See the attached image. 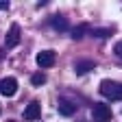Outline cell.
Masks as SVG:
<instances>
[{
    "mask_svg": "<svg viewBox=\"0 0 122 122\" xmlns=\"http://www.w3.org/2000/svg\"><path fill=\"white\" fill-rule=\"evenodd\" d=\"M100 92H102V96H107L109 100H122V85L120 83L102 81L100 83Z\"/></svg>",
    "mask_w": 122,
    "mask_h": 122,
    "instance_id": "1",
    "label": "cell"
},
{
    "mask_svg": "<svg viewBox=\"0 0 122 122\" xmlns=\"http://www.w3.org/2000/svg\"><path fill=\"white\" fill-rule=\"evenodd\" d=\"M35 61H37V66H39L41 70H46V68L55 66V61H57V55H55L52 50H41V52H37Z\"/></svg>",
    "mask_w": 122,
    "mask_h": 122,
    "instance_id": "2",
    "label": "cell"
},
{
    "mask_svg": "<svg viewBox=\"0 0 122 122\" xmlns=\"http://www.w3.org/2000/svg\"><path fill=\"white\" fill-rule=\"evenodd\" d=\"M15 92H18V81L13 76H7V79L0 81V94L2 96H13Z\"/></svg>",
    "mask_w": 122,
    "mask_h": 122,
    "instance_id": "3",
    "label": "cell"
},
{
    "mask_svg": "<svg viewBox=\"0 0 122 122\" xmlns=\"http://www.w3.org/2000/svg\"><path fill=\"white\" fill-rule=\"evenodd\" d=\"M92 113H94V120H96V122H109V120H111V109H109V105H96Z\"/></svg>",
    "mask_w": 122,
    "mask_h": 122,
    "instance_id": "4",
    "label": "cell"
},
{
    "mask_svg": "<svg viewBox=\"0 0 122 122\" xmlns=\"http://www.w3.org/2000/svg\"><path fill=\"white\" fill-rule=\"evenodd\" d=\"M39 116H41V105H39L37 100L28 102V107L24 109V118H26V120H39Z\"/></svg>",
    "mask_w": 122,
    "mask_h": 122,
    "instance_id": "5",
    "label": "cell"
},
{
    "mask_svg": "<svg viewBox=\"0 0 122 122\" xmlns=\"http://www.w3.org/2000/svg\"><path fill=\"white\" fill-rule=\"evenodd\" d=\"M20 44V24H11L9 33H7V46L13 48V46Z\"/></svg>",
    "mask_w": 122,
    "mask_h": 122,
    "instance_id": "6",
    "label": "cell"
},
{
    "mask_svg": "<svg viewBox=\"0 0 122 122\" xmlns=\"http://www.w3.org/2000/svg\"><path fill=\"white\" fill-rule=\"evenodd\" d=\"M50 24H52V28L55 30H66L70 24H68V20L66 18H61V15H55V18L50 20Z\"/></svg>",
    "mask_w": 122,
    "mask_h": 122,
    "instance_id": "7",
    "label": "cell"
},
{
    "mask_svg": "<svg viewBox=\"0 0 122 122\" xmlns=\"http://www.w3.org/2000/svg\"><path fill=\"white\" fill-rule=\"evenodd\" d=\"M94 61H79L76 63V74H87L89 70H94Z\"/></svg>",
    "mask_w": 122,
    "mask_h": 122,
    "instance_id": "8",
    "label": "cell"
},
{
    "mask_svg": "<svg viewBox=\"0 0 122 122\" xmlns=\"http://www.w3.org/2000/svg\"><path fill=\"white\" fill-rule=\"evenodd\" d=\"M74 111H76V107L72 102H68V100H63V102L59 105V113L61 116H74Z\"/></svg>",
    "mask_w": 122,
    "mask_h": 122,
    "instance_id": "9",
    "label": "cell"
},
{
    "mask_svg": "<svg viewBox=\"0 0 122 122\" xmlns=\"http://www.w3.org/2000/svg\"><path fill=\"white\" fill-rule=\"evenodd\" d=\"M85 33H87V26H85V24H81V26H74V28H72V37H74V39H81Z\"/></svg>",
    "mask_w": 122,
    "mask_h": 122,
    "instance_id": "10",
    "label": "cell"
},
{
    "mask_svg": "<svg viewBox=\"0 0 122 122\" xmlns=\"http://www.w3.org/2000/svg\"><path fill=\"white\" fill-rule=\"evenodd\" d=\"M30 81H33V85H44V83H46V74H44V72H35Z\"/></svg>",
    "mask_w": 122,
    "mask_h": 122,
    "instance_id": "11",
    "label": "cell"
},
{
    "mask_svg": "<svg viewBox=\"0 0 122 122\" xmlns=\"http://www.w3.org/2000/svg\"><path fill=\"white\" fill-rule=\"evenodd\" d=\"M94 35H96V37H109L111 30H109V28H100V30H94Z\"/></svg>",
    "mask_w": 122,
    "mask_h": 122,
    "instance_id": "12",
    "label": "cell"
},
{
    "mask_svg": "<svg viewBox=\"0 0 122 122\" xmlns=\"http://www.w3.org/2000/svg\"><path fill=\"white\" fill-rule=\"evenodd\" d=\"M113 52H116V55L122 59V41H120V44H116V50H113Z\"/></svg>",
    "mask_w": 122,
    "mask_h": 122,
    "instance_id": "13",
    "label": "cell"
},
{
    "mask_svg": "<svg viewBox=\"0 0 122 122\" xmlns=\"http://www.w3.org/2000/svg\"><path fill=\"white\" fill-rule=\"evenodd\" d=\"M0 9H7V2H0Z\"/></svg>",
    "mask_w": 122,
    "mask_h": 122,
    "instance_id": "14",
    "label": "cell"
}]
</instances>
